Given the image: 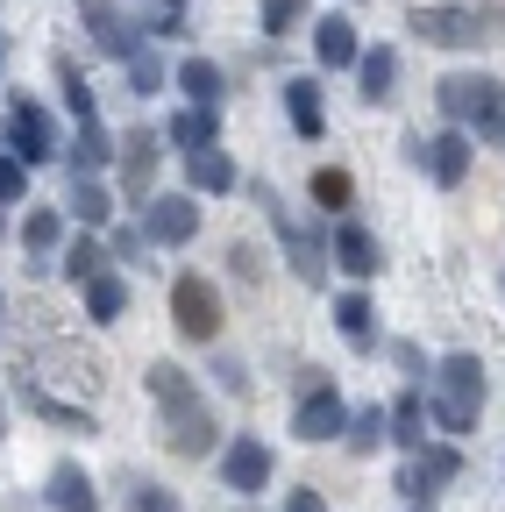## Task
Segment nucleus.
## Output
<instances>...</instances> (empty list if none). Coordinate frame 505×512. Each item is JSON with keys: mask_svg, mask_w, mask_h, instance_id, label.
Masks as SVG:
<instances>
[{"mask_svg": "<svg viewBox=\"0 0 505 512\" xmlns=\"http://www.w3.org/2000/svg\"><path fill=\"white\" fill-rule=\"evenodd\" d=\"M427 413L441 420V434H470L477 427V413H484V363L470 349L434 363V406Z\"/></svg>", "mask_w": 505, "mask_h": 512, "instance_id": "obj_1", "label": "nucleus"}, {"mask_svg": "<svg viewBox=\"0 0 505 512\" xmlns=\"http://www.w3.org/2000/svg\"><path fill=\"white\" fill-rule=\"evenodd\" d=\"M249 192H257V207H264V221L278 228V242H285V264H292V278H306V285H321V278H328V256H335V242H321L313 228H299V221H292V207L278 200V192H271L264 178L249 185Z\"/></svg>", "mask_w": 505, "mask_h": 512, "instance_id": "obj_2", "label": "nucleus"}, {"mask_svg": "<svg viewBox=\"0 0 505 512\" xmlns=\"http://www.w3.org/2000/svg\"><path fill=\"white\" fill-rule=\"evenodd\" d=\"M0 150H15L29 171H36V164H50L57 150H65V143H57L50 107H43V100H29V93H15V100H8V121H0Z\"/></svg>", "mask_w": 505, "mask_h": 512, "instance_id": "obj_3", "label": "nucleus"}, {"mask_svg": "<svg viewBox=\"0 0 505 512\" xmlns=\"http://www.w3.org/2000/svg\"><path fill=\"white\" fill-rule=\"evenodd\" d=\"M171 328L185 335V342H221V292H214V278H171Z\"/></svg>", "mask_w": 505, "mask_h": 512, "instance_id": "obj_4", "label": "nucleus"}, {"mask_svg": "<svg viewBox=\"0 0 505 512\" xmlns=\"http://www.w3.org/2000/svg\"><path fill=\"white\" fill-rule=\"evenodd\" d=\"M292 434L299 441H342L349 434V406H342V392L328 377H306V392L292 406Z\"/></svg>", "mask_w": 505, "mask_h": 512, "instance_id": "obj_5", "label": "nucleus"}, {"mask_svg": "<svg viewBox=\"0 0 505 512\" xmlns=\"http://www.w3.org/2000/svg\"><path fill=\"white\" fill-rule=\"evenodd\" d=\"M434 107L449 121H484V114L505 107V79H491V72H449L434 86Z\"/></svg>", "mask_w": 505, "mask_h": 512, "instance_id": "obj_6", "label": "nucleus"}, {"mask_svg": "<svg viewBox=\"0 0 505 512\" xmlns=\"http://www.w3.org/2000/svg\"><path fill=\"white\" fill-rule=\"evenodd\" d=\"M463 477V456L449 441H420L413 456H406V470H399V498H413V505H427L441 484H456Z\"/></svg>", "mask_w": 505, "mask_h": 512, "instance_id": "obj_7", "label": "nucleus"}, {"mask_svg": "<svg viewBox=\"0 0 505 512\" xmlns=\"http://www.w3.org/2000/svg\"><path fill=\"white\" fill-rule=\"evenodd\" d=\"M406 29H413L420 43H441V50H470V43H484V15H477V8H456V0H441V8H413Z\"/></svg>", "mask_w": 505, "mask_h": 512, "instance_id": "obj_8", "label": "nucleus"}, {"mask_svg": "<svg viewBox=\"0 0 505 512\" xmlns=\"http://www.w3.org/2000/svg\"><path fill=\"white\" fill-rule=\"evenodd\" d=\"M143 235L157 249H185L200 235V207H193V192H157V200H143Z\"/></svg>", "mask_w": 505, "mask_h": 512, "instance_id": "obj_9", "label": "nucleus"}, {"mask_svg": "<svg viewBox=\"0 0 505 512\" xmlns=\"http://www.w3.org/2000/svg\"><path fill=\"white\" fill-rule=\"evenodd\" d=\"M164 448H171V456H214V448H221L214 413H207L200 399H178V406H164Z\"/></svg>", "mask_w": 505, "mask_h": 512, "instance_id": "obj_10", "label": "nucleus"}, {"mask_svg": "<svg viewBox=\"0 0 505 512\" xmlns=\"http://www.w3.org/2000/svg\"><path fill=\"white\" fill-rule=\"evenodd\" d=\"M271 470H278V456H271V441H257V434H235V441L221 448V477H228V491H264Z\"/></svg>", "mask_w": 505, "mask_h": 512, "instance_id": "obj_11", "label": "nucleus"}, {"mask_svg": "<svg viewBox=\"0 0 505 512\" xmlns=\"http://www.w3.org/2000/svg\"><path fill=\"white\" fill-rule=\"evenodd\" d=\"M328 242H335V271H349L356 285H370L377 271H385V249H377V235H370L363 221H342Z\"/></svg>", "mask_w": 505, "mask_h": 512, "instance_id": "obj_12", "label": "nucleus"}, {"mask_svg": "<svg viewBox=\"0 0 505 512\" xmlns=\"http://www.w3.org/2000/svg\"><path fill=\"white\" fill-rule=\"evenodd\" d=\"M427 178L434 185H463L470 178V136H463V121H449L441 136H427Z\"/></svg>", "mask_w": 505, "mask_h": 512, "instance_id": "obj_13", "label": "nucleus"}, {"mask_svg": "<svg viewBox=\"0 0 505 512\" xmlns=\"http://www.w3.org/2000/svg\"><path fill=\"white\" fill-rule=\"evenodd\" d=\"M313 57H321L328 72H356V57H363L356 22L349 15H321V22H313Z\"/></svg>", "mask_w": 505, "mask_h": 512, "instance_id": "obj_14", "label": "nucleus"}, {"mask_svg": "<svg viewBox=\"0 0 505 512\" xmlns=\"http://www.w3.org/2000/svg\"><path fill=\"white\" fill-rule=\"evenodd\" d=\"M164 143H171V150H207V143H221V107L185 100V107L164 121Z\"/></svg>", "mask_w": 505, "mask_h": 512, "instance_id": "obj_15", "label": "nucleus"}, {"mask_svg": "<svg viewBox=\"0 0 505 512\" xmlns=\"http://www.w3.org/2000/svg\"><path fill=\"white\" fill-rule=\"evenodd\" d=\"M392 86H399V50H392V43H370V50L356 57V93H363L370 107H385Z\"/></svg>", "mask_w": 505, "mask_h": 512, "instance_id": "obj_16", "label": "nucleus"}, {"mask_svg": "<svg viewBox=\"0 0 505 512\" xmlns=\"http://www.w3.org/2000/svg\"><path fill=\"white\" fill-rule=\"evenodd\" d=\"M43 498H50V512H100V491H93V477L79 463H57L50 484H43Z\"/></svg>", "mask_w": 505, "mask_h": 512, "instance_id": "obj_17", "label": "nucleus"}, {"mask_svg": "<svg viewBox=\"0 0 505 512\" xmlns=\"http://www.w3.org/2000/svg\"><path fill=\"white\" fill-rule=\"evenodd\" d=\"M285 121L299 136H328V107H321V79H285Z\"/></svg>", "mask_w": 505, "mask_h": 512, "instance_id": "obj_18", "label": "nucleus"}, {"mask_svg": "<svg viewBox=\"0 0 505 512\" xmlns=\"http://www.w3.org/2000/svg\"><path fill=\"white\" fill-rule=\"evenodd\" d=\"M86 29H93V50H107V57H121V64L143 50V43H136L143 29H129V15H114L107 0H100V8H86Z\"/></svg>", "mask_w": 505, "mask_h": 512, "instance_id": "obj_19", "label": "nucleus"}, {"mask_svg": "<svg viewBox=\"0 0 505 512\" xmlns=\"http://www.w3.org/2000/svg\"><path fill=\"white\" fill-rule=\"evenodd\" d=\"M335 335L349 349H377V306H370V292H342L335 299Z\"/></svg>", "mask_w": 505, "mask_h": 512, "instance_id": "obj_20", "label": "nucleus"}, {"mask_svg": "<svg viewBox=\"0 0 505 512\" xmlns=\"http://www.w3.org/2000/svg\"><path fill=\"white\" fill-rule=\"evenodd\" d=\"M185 185H193V192H235V157L221 143L185 150Z\"/></svg>", "mask_w": 505, "mask_h": 512, "instance_id": "obj_21", "label": "nucleus"}, {"mask_svg": "<svg viewBox=\"0 0 505 512\" xmlns=\"http://www.w3.org/2000/svg\"><path fill=\"white\" fill-rule=\"evenodd\" d=\"M65 214H72L79 228H107V221H114V200H107V185H100L93 171H72V200H65Z\"/></svg>", "mask_w": 505, "mask_h": 512, "instance_id": "obj_22", "label": "nucleus"}, {"mask_svg": "<svg viewBox=\"0 0 505 512\" xmlns=\"http://www.w3.org/2000/svg\"><path fill=\"white\" fill-rule=\"evenodd\" d=\"M65 157H72V171H107V164L121 157V143L107 136V128H100V114H93V121H79V143H72Z\"/></svg>", "mask_w": 505, "mask_h": 512, "instance_id": "obj_23", "label": "nucleus"}, {"mask_svg": "<svg viewBox=\"0 0 505 512\" xmlns=\"http://www.w3.org/2000/svg\"><path fill=\"white\" fill-rule=\"evenodd\" d=\"M121 306H129V278H114V271L86 278V320H100V328H114V320H121Z\"/></svg>", "mask_w": 505, "mask_h": 512, "instance_id": "obj_24", "label": "nucleus"}, {"mask_svg": "<svg viewBox=\"0 0 505 512\" xmlns=\"http://www.w3.org/2000/svg\"><path fill=\"white\" fill-rule=\"evenodd\" d=\"M221 86H228V79H221V64H214V57H185V64H178V93H185V100L221 107Z\"/></svg>", "mask_w": 505, "mask_h": 512, "instance_id": "obj_25", "label": "nucleus"}, {"mask_svg": "<svg viewBox=\"0 0 505 512\" xmlns=\"http://www.w3.org/2000/svg\"><path fill=\"white\" fill-rule=\"evenodd\" d=\"M342 441L356 448V456H377V448L392 441V413H385V406H363V413L349 420V434H342Z\"/></svg>", "mask_w": 505, "mask_h": 512, "instance_id": "obj_26", "label": "nucleus"}, {"mask_svg": "<svg viewBox=\"0 0 505 512\" xmlns=\"http://www.w3.org/2000/svg\"><path fill=\"white\" fill-rule=\"evenodd\" d=\"M427 420H434V413L420 406V392H406V399L392 406V448H406V456H413V448L427 441Z\"/></svg>", "mask_w": 505, "mask_h": 512, "instance_id": "obj_27", "label": "nucleus"}, {"mask_svg": "<svg viewBox=\"0 0 505 512\" xmlns=\"http://www.w3.org/2000/svg\"><path fill=\"white\" fill-rule=\"evenodd\" d=\"M150 171H157V136H129L121 143V185L150 192Z\"/></svg>", "mask_w": 505, "mask_h": 512, "instance_id": "obj_28", "label": "nucleus"}, {"mask_svg": "<svg viewBox=\"0 0 505 512\" xmlns=\"http://www.w3.org/2000/svg\"><path fill=\"white\" fill-rule=\"evenodd\" d=\"M57 271H65L72 285H86V278H100V271H107V249H100L93 235H79V242H65V256H57Z\"/></svg>", "mask_w": 505, "mask_h": 512, "instance_id": "obj_29", "label": "nucleus"}, {"mask_svg": "<svg viewBox=\"0 0 505 512\" xmlns=\"http://www.w3.org/2000/svg\"><path fill=\"white\" fill-rule=\"evenodd\" d=\"M57 242H65V214H57V207H29V221H22V249L50 256Z\"/></svg>", "mask_w": 505, "mask_h": 512, "instance_id": "obj_30", "label": "nucleus"}, {"mask_svg": "<svg viewBox=\"0 0 505 512\" xmlns=\"http://www.w3.org/2000/svg\"><path fill=\"white\" fill-rule=\"evenodd\" d=\"M150 399L157 406H178V399H200V392H193V377H185L178 363H150Z\"/></svg>", "mask_w": 505, "mask_h": 512, "instance_id": "obj_31", "label": "nucleus"}, {"mask_svg": "<svg viewBox=\"0 0 505 512\" xmlns=\"http://www.w3.org/2000/svg\"><path fill=\"white\" fill-rule=\"evenodd\" d=\"M57 86H65V107H72V121H93V86L79 79V64H72V57H57Z\"/></svg>", "mask_w": 505, "mask_h": 512, "instance_id": "obj_32", "label": "nucleus"}, {"mask_svg": "<svg viewBox=\"0 0 505 512\" xmlns=\"http://www.w3.org/2000/svg\"><path fill=\"white\" fill-rule=\"evenodd\" d=\"M306 15V0H264L257 8V22H264V36H292V22Z\"/></svg>", "mask_w": 505, "mask_h": 512, "instance_id": "obj_33", "label": "nucleus"}, {"mask_svg": "<svg viewBox=\"0 0 505 512\" xmlns=\"http://www.w3.org/2000/svg\"><path fill=\"white\" fill-rule=\"evenodd\" d=\"M129 86H136V100L164 86V57H157V50H136V57H129Z\"/></svg>", "mask_w": 505, "mask_h": 512, "instance_id": "obj_34", "label": "nucleus"}, {"mask_svg": "<svg viewBox=\"0 0 505 512\" xmlns=\"http://www.w3.org/2000/svg\"><path fill=\"white\" fill-rule=\"evenodd\" d=\"M22 192H29V164L15 150H0V207H15Z\"/></svg>", "mask_w": 505, "mask_h": 512, "instance_id": "obj_35", "label": "nucleus"}, {"mask_svg": "<svg viewBox=\"0 0 505 512\" xmlns=\"http://www.w3.org/2000/svg\"><path fill=\"white\" fill-rule=\"evenodd\" d=\"M313 200H321V207H349V200H356L349 171H313Z\"/></svg>", "mask_w": 505, "mask_h": 512, "instance_id": "obj_36", "label": "nucleus"}, {"mask_svg": "<svg viewBox=\"0 0 505 512\" xmlns=\"http://www.w3.org/2000/svg\"><path fill=\"white\" fill-rule=\"evenodd\" d=\"M129 512H178V491H171V484H150V477H143V484L129 491Z\"/></svg>", "mask_w": 505, "mask_h": 512, "instance_id": "obj_37", "label": "nucleus"}, {"mask_svg": "<svg viewBox=\"0 0 505 512\" xmlns=\"http://www.w3.org/2000/svg\"><path fill=\"white\" fill-rule=\"evenodd\" d=\"M114 256L143 271V256H150V235H143V228H114Z\"/></svg>", "mask_w": 505, "mask_h": 512, "instance_id": "obj_38", "label": "nucleus"}, {"mask_svg": "<svg viewBox=\"0 0 505 512\" xmlns=\"http://www.w3.org/2000/svg\"><path fill=\"white\" fill-rule=\"evenodd\" d=\"M214 377H221V392H249V370H242V363H228V356L214 363Z\"/></svg>", "mask_w": 505, "mask_h": 512, "instance_id": "obj_39", "label": "nucleus"}, {"mask_svg": "<svg viewBox=\"0 0 505 512\" xmlns=\"http://www.w3.org/2000/svg\"><path fill=\"white\" fill-rule=\"evenodd\" d=\"M477 143H491V150H505V107H498V114H484V121H477Z\"/></svg>", "mask_w": 505, "mask_h": 512, "instance_id": "obj_40", "label": "nucleus"}, {"mask_svg": "<svg viewBox=\"0 0 505 512\" xmlns=\"http://www.w3.org/2000/svg\"><path fill=\"white\" fill-rule=\"evenodd\" d=\"M285 512H328V498H321V491H313V484H299V491L285 498Z\"/></svg>", "mask_w": 505, "mask_h": 512, "instance_id": "obj_41", "label": "nucleus"}, {"mask_svg": "<svg viewBox=\"0 0 505 512\" xmlns=\"http://www.w3.org/2000/svg\"><path fill=\"white\" fill-rule=\"evenodd\" d=\"M0 64H8V36H0Z\"/></svg>", "mask_w": 505, "mask_h": 512, "instance_id": "obj_42", "label": "nucleus"}, {"mask_svg": "<svg viewBox=\"0 0 505 512\" xmlns=\"http://www.w3.org/2000/svg\"><path fill=\"white\" fill-rule=\"evenodd\" d=\"M79 8H100V0H79Z\"/></svg>", "mask_w": 505, "mask_h": 512, "instance_id": "obj_43", "label": "nucleus"}, {"mask_svg": "<svg viewBox=\"0 0 505 512\" xmlns=\"http://www.w3.org/2000/svg\"><path fill=\"white\" fill-rule=\"evenodd\" d=\"M413 512H427V505H413Z\"/></svg>", "mask_w": 505, "mask_h": 512, "instance_id": "obj_44", "label": "nucleus"}, {"mask_svg": "<svg viewBox=\"0 0 505 512\" xmlns=\"http://www.w3.org/2000/svg\"><path fill=\"white\" fill-rule=\"evenodd\" d=\"M0 313H8V306H0Z\"/></svg>", "mask_w": 505, "mask_h": 512, "instance_id": "obj_45", "label": "nucleus"}]
</instances>
